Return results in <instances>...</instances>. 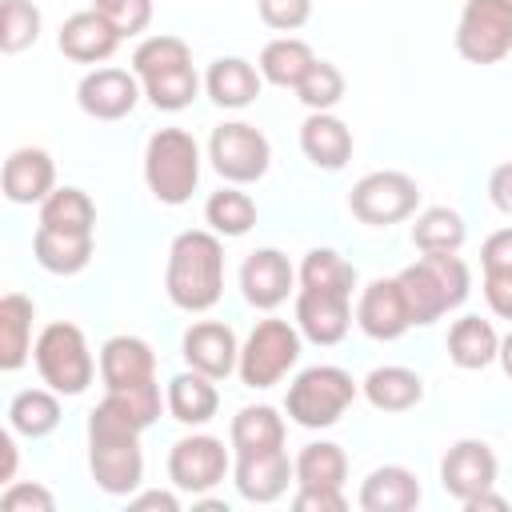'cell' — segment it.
I'll return each mask as SVG.
<instances>
[{
  "instance_id": "obj_1",
  "label": "cell",
  "mask_w": 512,
  "mask_h": 512,
  "mask_svg": "<svg viewBox=\"0 0 512 512\" xmlns=\"http://www.w3.org/2000/svg\"><path fill=\"white\" fill-rule=\"evenodd\" d=\"M140 420L124 404V396L104 392V400L88 416V468L100 492L132 496L144 480V452H140Z\"/></svg>"
},
{
  "instance_id": "obj_2",
  "label": "cell",
  "mask_w": 512,
  "mask_h": 512,
  "mask_svg": "<svg viewBox=\"0 0 512 512\" xmlns=\"http://www.w3.org/2000/svg\"><path fill=\"white\" fill-rule=\"evenodd\" d=\"M164 292L180 312H208L224 296V244L216 232L188 228L168 248Z\"/></svg>"
},
{
  "instance_id": "obj_3",
  "label": "cell",
  "mask_w": 512,
  "mask_h": 512,
  "mask_svg": "<svg viewBox=\"0 0 512 512\" xmlns=\"http://www.w3.org/2000/svg\"><path fill=\"white\" fill-rule=\"evenodd\" d=\"M408 316L412 324H436L444 312L460 308L472 288V272L456 252H424L416 264H408L400 276Z\"/></svg>"
},
{
  "instance_id": "obj_4",
  "label": "cell",
  "mask_w": 512,
  "mask_h": 512,
  "mask_svg": "<svg viewBox=\"0 0 512 512\" xmlns=\"http://www.w3.org/2000/svg\"><path fill=\"white\" fill-rule=\"evenodd\" d=\"M144 180H148V192L168 208L192 200L200 184V144L192 140V132L184 128L152 132L144 148Z\"/></svg>"
},
{
  "instance_id": "obj_5",
  "label": "cell",
  "mask_w": 512,
  "mask_h": 512,
  "mask_svg": "<svg viewBox=\"0 0 512 512\" xmlns=\"http://www.w3.org/2000/svg\"><path fill=\"white\" fill-rule=\"evenodd\" d=\"M32 360H36L40 380L60 396H80L96 376V360L88 352V340L68 320L44 324V332L32 344Z\"/></svg>"
},
{
  "instance_id": "obj_6",
  "label": "cell",
  "mask_w": 512,
  "mask_h": 512,
  "mask_svg": "<svg viewBox=\"0 0 512 512\" xmlns=\"http://www.w3.org/2000/svg\"><path fill=\"white\" fill-rule=\"evenodd\" d=\"M356 380L336 364H312L288 384V416L300 428H332L356 400Z\"/></svg>"
},
{
  "instance_id": "obj_7",
  "label": "cell",
  "mask_w": 512,
  "mask_h": 512,
  "mask_svg": "<svg viewBox=\"0 0 512 512\" xmlns=\"http://www.w3.org/2000/svg\"><path fill=\"white\" fill-rule=\"evenodd\" d=\"M296 360H300V328L268 316V320H256V328L248 332L236 372L248 388H272L296 368Z\"/></svg>"
},
{
  "instance_id": "obj_8",
  "label": "cell",
  "mask_w": 512,
  "mask_h": 512,
  "mask_svg": "<svg viewBox=\"0 0 512 512\" xmlns=\"http://www.w3.org/2000/svg\"><path fill=\"white\" fill-rule=\"evenodd\" d=\"M456 52L468 64H500L512 52V0H464Z\"/></svg>"
},
{
  "instance_id": "obj_9",
  "label": "cell",
  "mask_w": 512,
  "mask_h": 512,
  "mask_svg": "<svg viewBox=\"0 0 512 512\" xmlns=\"http://www.w3.org/2000/svg\"><path fill=\"white\" fill-rule=\"evenodd\" d=\"M420 204V188L408 172H368L352 184L348 192V208L360 224H372V228H388V224H400L416 212Z\"/></svg>"
},
{
  "instance_id": "obj_10",
  "label": "cell",
  "mask_w": 512,
  "mask_h": 512,
  "mask_svg": "<svg viewBox=\"0 0 512 512\" xmlns=\"http://www.w3.org/2000/svg\"><path fill=\"white\" fill-rule=\"evenodd\" d=\"M208 160L228 184H256L272 164V144L260 128L244 120H228L208 140Z\"/></svg>"
},
{
  "instance_id": "obj_11",
  "label": "cell",
  "mask_w": 512,
  "mask_h": 512,
  "mask_svg": "<svg viewBox=\"0 0 512 512\" xmlns=\"http://www.w3.org/2000/svg\"><path fill=\"white\" fill-rule=\"evenodd\" d=\"M228 468H232L228 448L216 436H184L168 452V476H172V484L180 492H192V496L212 492L228 476Z\"/></svg>"
},
{
  "instance_id": "obj_12",
  "label": "cell",
  "mask_w": 512,
  "mask_h": 512,
  "mask_svg": "<svg viewBox=\"0 0 512 512\" xmlns=\"http://www.w3.org/2000/svg\"><path fill=\"white\" fill-rule=\"evenodd\" d=\"M144 84L136 72H124V68H92L80 88H76V104L92 116V120H124L136 100H140Z\"/></svg>"
},
{
  "instance_id": "obj_13",
  "label": "cell",
  "mask_w": 512,
  "mask_h": 512,
  "mask_svg": "<svg viewBox=\"0 0 512 512\" xmlns=\"http://www.w3.org/2000/svg\"><path fill=\"white\" fill-rule=\"evenodd\" d=\"M236 476V492L248 504H272L288 492V484L296 480V460H288L284 448H268V452H240L232 464Z\"/></svg>"
},
{
  "instance_id": "obj_14",
  "label": "cell",
  "mask_w": 512,
  "mask_h": 512,
  "mask_svg": "<svg viewBox=\"0 0 512 512\" xmlns=\"http://www.w3.org/2000/svg\"><path fill=\"white\" fill-rule=\"evenodd\" d=\"M296 284V268L288 264V256L280 248H256L244 256L240 264V288H244V300L260 312H272L288 300Z\"/></svg>"
},
{
  "instance_id": "obj_15",
  "label": "cell",
  "mask_w": 512,
  "mask_h": 512,
  "mask_svg": "<svg viewBox=\"0 0 512 512\" xmlns=\"http://www.w3.org/2000/svg\"><path fill=\"white\" fill-rule=\"evenodd\" d=\"M348 300L352 296H344V292L300 288L296 292V328H300V336H308L320 348L340 344L352 328V304Z\"/></svg>"
},
{
  "instance_id": "obj_16",
  "label": "cell",
  "mask_w": 512,
  "mask_h": 512,
  "mask_svg": "<svg viewBox=\"0 0 512 512\" xmlns=\"http://www.w3.org/2000/svg\"><path fill=\"white\" fill-rule=\"evenodd\" d=\"M356 324L364 336L372 340H400L408 328H412V316H408V300H404V288L400 280H372L364 292H360V304H356Z\"/></svg>"
},
{
  "instance_id": "obj_17",
  "label": "cell",
  "mask_w": 512,
  "mask_h": 512,
  "mask_svg": "<svg viewBox=\"0 0 512 512\" xmlns=\"http://www.w3.org/2000/svg\"><path fill=\"white\" fill-rule=\"evenodd\" d=\"M440 484L460 504L496 484V456L484 440H456L440 460Z\"/></svg>"
},
{
  "instance_id": "obj_18",
  "label": "cell",
  "mask_w": 512,
  "mask_h": 512,
  "mask_svg": "<svg viewBox=\"0 0 512 512\" xmlns=\"http://www.w3.org/2000/svg\"><path fill=\"white\" fill-rule=\"evenodd\" d=\"M180 352L188 360V368L212 376V380H224L236 372L240 364V344H236V332L220 320H200L184 332L180 340Z\"/></svg>"
},
{
  "instance_id": "obj_19",
  "label": "cell",
  "mask_w": 512,
  "mask_h": 512,
  "mask_svg": "<svg viewBox=\"0 0 512 512\" xmlns=\"http://www.w3.org/2000/svg\"><path fill=\"white\" fill-rule=\"evenodd\" d=\"M120 32H116V24L108 20V16H100L96 8H88V12H72L64 24H60V36H56V44H60V52L68 56V60H76V64H104L116 48H120Z\"/></svg>"
},
{
  "instance_id": "obj_20",
  "label": "cell",
  "mask_w": 512,
  "mask_h": 512,
  "mask_svg": "<svg viewBox=\"0 0 512 512\" xmlns=\"http://www.w3.org/2000/svg\"><path fill=\"white\" fill-rule=\"evenodd\" d=\"M100 380H104L108 392L156 380V352H152V344L140 340V336H128V332L104 340V348H100Z\"/></svg>"
},
{
  "instance_id": "obj_21",
  "label": "cell",
  "mask_w": 512,
  "mask_h": 512,
  "mask_svg": "<svg viewBox=\"0 0 512 512\" xmlns=\"http://www.w3.org/2000/svg\"><path fill=\"white\" fill-rule=\"evenodd\" d=\"M56 188V164L44 148H16L4 160V196L12 204H44Z\"/></svg>"
},
{
  "instance_id": "obj_22",
  "label": "cell",
  "mask_w": 512,
  "mask_h": 512,
  "mask_svg": "<svg viewBox=\"0 0 512 512\" xmlns=\"http://www.w3.org/2000/svg\"><path fill=\"white\" fill-rule=\"evenodd\" d=\"M420 504V480L404 464L372 468L360 484V508L364 512H412Z\"/></svg>"
},
{
  "instance_id": "obj_23",
  "label": "cell",
  "mask_w": 512,
  "mask_h": 512,
  "mask_svg": "<svg viewBox=\"0 0 512 512\" xmlns=\"http://www.w3.org/2000/svg\"><path fill=\"white\" fill-rule=\"evenodd\" d=\"M300 148L304 156L324 168V172H336L352 160V132L340 116L332 112H312L304 124H300Z\"/></svg>"
},
{
  "instance_id": "obj_24",
  "label": "cell",
  "mask_w": 512,
  "mask_h": 512,
  "mask_svg": "<svg viewBox=\"0 0 512 512\" xmlns=\"http://www.w3.org/2000/svg\"><path fill=\"white\" fill-rule=\"evenodd\" d=\"M164 400H168L172 420H180V424H188V428L208 424V420L216 416V408H220L216 380H212V376H204V372H196V368H188V372L172 376V380H168Z\"/></svg>"
},
{
  "instance_id": "obj_25",
  "label": "cell",
  "mask_w": 512,
  "mask_h": 512,
  "mask_svg": "<svg viewBox=\"0 0 512 512\" xmlns=\"http://www.w3.org/2000/svg\"><path fill=\"white\" fill-rule=\"evenodd\" d=\"M260 84H264L260 68H252V64L240 60V56H220V60H212V68H208V76H204V88H208L212 104H220V108H248V104L260 96Z\"/></svg>"
},
{
  "instance_id": "obj_26",
  "label": "cell",
  "mask_w": 512,
  "mask_h": 512,
  "mask_svg": "<svg viewBox=\"0 0 512 512\" xmlns=\"http://www.w3.org/2000/svg\"><path fill=\"white\" fill-rule=\"evenodd\" d=\"M32 320H36V304L24 292H8L0 300V368L4 372H16L28 364Z\"/></svg>"
},
{
  "instance_id": "obj_27",
  "label": "cell",
  "mask_w": 512,
  "mask_h": 512,
  "mask_svg": "<svg viewBox=\"0 0 512 512\" xmlns=\"http://www.w3.org/2000/svg\"><path fill=\"white\" fill-rule=\"evenodd\" d=\"M364 396L376 412H408L424 400V380L404 364H384L364 376Z\"/></svg>"
},
{
  "instance_id": "obj_28",
  "label": "cell",
  "mask_w": 512,
  "mask_h": 512,
  "mask_svg": "<svg viewBox=\"0 0 512 512\" xmlns=\"http://www.w3.org/2000/svg\"><path fill=\"white\" fill-rule=\"evenodd\" d=\"M36 264L56 272V276H76L92 260V232H56V228H36L32 236Z\"/></svg>"
},
{
  "instance_id": "obj_29",
  "label": "cell",
  "mask_w": 512,
  "mask_h": 512,
  "mask_svg": "<svg viewBox=\"0 0 512 512\" xmlns=\"http://www.w3.org/2000/svg\"><path fill=\"white\" fill-rule=\"evenodd\" d=\"M496 352H500V336H496V328L488 320L460 316L452 324V332H448V356H452L456 368L480 372V368H488L496 360Z\"/></svg>"
},
{
  "instance_id": "obj_30",
  "label": "cell",
  "mask_w": 512,
  "mask_h": 512,
  "mask_svg": "<svg viewBox=\"0 0 512 512\" xmlns=\"http://www.w3.org/2000/svg\"><path fill=\"white\" fill-rule=\"evenodd\" d=\"M56 396L60 392H52V388L16 392L12 404H8V428L16 436H28V440H40V436L56 432V424H60V400Z\"/></svg>"
},
{
  "instance_id": "obj_31",
  "label": "cell",
  "mask_w": 512,
  "mask_h": 512,
  "mask_svg": "<svg viewBox=\"0 0 512 512\" xmlns=\"http://www.w3.org/2000/svg\"><path fill=\"white\" fill-rule=\"evenodd\" d=\"M228 440L240 452H268V448H284V420L276 416V408L268 404H248L232 416Z\"/></svg>"
},
{
  "instance_id": "obj_32",
  "label": "cell",
  "mask_w": 512,
  "mask_h": 512,
  "mask_svg": "<svg viewBox=\"0 0 512 512\" xmlns=\"http://www.w3.org/2000/svg\"><path fill=\"white\" fill-rule=\"evenodd\" d=\"M312 64H316V56H312V48H308L304 40L280 36V40H268V44H264L256 68H260V76H264L268 84H276V88H296V84L308 76Z\"/></svg>"
},
{
  "instance_id": "obj_33",
  "label": "cell",
  "mask_w": 512,
  "mask_h": 512,
  "mask_svg": "<svg viewBox=\"0 0 512 512\" xmlns=\"http://www.w3.org/2000/svg\"><path fill=\"white\" fill-rule=\"evenodd\" d=\"M348 480V456L332 440L304 444L296 456V484L300 488H344Z\"/></svg>"
},
{
  "instance_id": "obj_34",
  "label": "cell",
  "mask_w": 512,
  "mask_h": 512,
  "mask_svg": "<svg viewBox=\"0 0 512 512\" xmlns=\"http://www.w3.org/2000/svg\"><path fill=\"white\" fill-rule=\"evenodd\" d=\"M40 224L56 232H92L96 224V204L84 188H52V196L40 204Z\"/></svg>"
},
{
  "instance_id": "obj_35",
  "label": "cell",
  "mask_w": 512,
  "mask_h": 512,
  "mask_svg": "<svg viewBox=\"0 0 512 512\" xmlns=\"http://www.w3.org/2000/svg\"><path fill=\"white\" fill-rule=\"evenodd\" d=\"M468 228H464V216L456 208H424L412 224V244L420 252H460Z\"/></svg>"
},
{
  "instance_id": "obj_36",
  "label": "cell",
  "mask_w": 512,
  "mask_h": 512,
  "mask_svg": "<svg viewBox=\"0 0 512 512\" xmlns=\"http://www.w3.org/2000/svg\"><path fill=\"white\" fill-rule=\"evenodd\" d=\"M204 220L216 236H244L252 224H256V204L248 192L240 188H220L208 196L204 204Z\"/></svg>"
},
{
  "instance_id": "obj_37",
  "label": "cell",
  "mask_w": 512,
  "mask_h": 512,
  "mask_svg": "<svg viewBox=\"0 0 512 512\" xmlns=\"http://www.w3.org/2000/svg\"><path fill=\"white\" fill-rule=\"evenodd\" d=\"M300 288H328L352 296L356 288V268L336 252V248H312L300 264Z\"/></svg>"
},
{
  "instance_id": "obj_38",
  "label": "cell",
  "mask_w": 512,
  "mask_h": 512,
  "mask_svg": "<svg viewBox=\"0 0 512 512\" xmlns=\"http://www.w3.org/2000/svg\"><path fill=\"white\" fill-rule=\"evenodd\" d=\"M184 64H192V52H188V44L180 36H148L132 52V72L140 80H152V76L184 68Z\"/></svg>"
},
{
  "instance_id": "obj_39",
  "label": "cell",
  "mask_w": 512,
  "mask_h": 512,
  "mask_svg": "<svg viewBox=\"0 0 512 512\" xmlns=\"http://www.w3.org/2000/svg\"><path fill=\"white\" fill-rule=\"evenodd\" d=\"M140 84H144V96L152 100V108H160V112H180V108H188V104L196 100V92H200V76H196L192 64L172 68V72H160V76L140 80Z\"/></svg>"
},
{
  "instance_id": "obj_40",
  "label": "cell",
  "mask_w": 512,
  "mask_h": 512,
  "mask_svg": "<svg viewBox=\"0 0 512 512\" xmlns=\"http://www.w3.org/2000/svg\"><path fill=\"white\" fill-rule=\"evenodd\" d=\"M40 40V8L32 0H4L0 4V52L16 56Z\"/></svg>"
},
{
  "instance_id": "obj_41",
  "label": "cell",
  "mask_w": 512,
  "mask_h": 512,
  "mask_svg": "<svg viewBox=\"0 0 512 512\" xmlns=\"http://www.w3.org/2000/svg\"><path fill=\"white\" fill-rule=\"evenodd\" d=\"M296 96L312 112H332L344 100V72L336 64H328V60H316L308 68V76L296 84Z\"/></svg>"
},
{
  "instance_id": "obj_42",
  "label": "cell",
  "mask_w": 512,
  "mask_h": 512,
  "mask_svg": "<svg viewBox=\"0 0 512 512\" xmlns=\"http://www.w3.org/2000/svg\"><path fill=\"white\" fill-rule=\"evenodd\" d=\"M92 8L108 16L120 36H136L152 24V0H92Z\"/></svg>"
},
{
  "instance_id": "obj_43",
  "label": "cell",
  "mask_w": 512,
  "mask_h": 512,
  "mask_svg": "<svg viewBox=\"0 0 512 512\" xmlns=\"http://www.w3.org/2000/svg\"><path fill=\"white\" fill-rule=\"evenodd\" d=\"M256 8H260V20L276 32H296L312 16V0H256Z\"/></svg>"
},
{
  "instance_id": "obj_44",
  "label": "cell",
  "mask_w": 512,
  "mask_h": 512,
  "mask_svg": "<svg viewBox=\"0 0 512 512\" xmlns=\"http://www.w3.org/2000/svg\"><path fill=\"white\" fill-rule=\"evenodd\" d=\"M0 508H4V512H24V508H32V512H52L56 500H52V492L40 488V484H20V480H12V484H4V492H0Z\"/></svg>"
},
{
  "instance_id": "obj_45",
  "label": "cell",
  "mask_w": 512,
  "mask_h": 512,
  "mask_svg": "<svg viewBox=\"0 0 512 512\" xmlns=\"http://www.w3.org/2000/svg\"><path fill=\"white\" fill-rule=\"evenodd\" d=\"M296 512H344V488H300L296 492Z\"/></svg>"
},
{
  "instance_id": "obj_46",
  "label": "cell",
  "mask_w": 512,
  "mask_h": 512,
  "mask_svg": "<svg viewBox=\"0 0 512 512\" xmlns=\"http://www.w3.org/2000/svg\"><path fill=\"white\" fill-rule=\"evenodd\" d=\"M480 264H484V272H512V228H500L484 240Z\"/></svg>"
},
{
  "instance_id": "obj_47",
  "label": "cell",
  "mask_w": 512,
  "mask_h": 512,
  "mask_svg": "<svg viewBox=\"0 0 512 512\" xmlns=\"http://www.w3.org/2000/svg\"><path fill=\"white\" fill-rule=\"evenodd\" d=\"M484 300L500 320H512V272H484Z\"/></svg>"
},
{
  "instance_id": "obj_48",
  "label": "cell",
  "mask_w": 512,
  "mask_h": 512,
  "mask_svg": "<svg viewBox=\"0 0 512 512\" xmlns=\"http://www.w3.org/2000/svg\"><path fill=\"white\" fill-rule=\"evenodd\" d=\"M488 196H492V204H496L504 216H512V160L492 168V176H488Z\"/></svg>"
},
{
  "instance_id": "obj_49",
  "label": "cell",
  "mask_w": 512,
  "mask_h": 512,
  "mask_svg": "<svg viewBox=\"0 0 512 512\" xmlns=\"http://www.w3.org/2000/svg\"><path fill=\"white\" fill-rule=\"evenodd\" d=\"M128 508H136V512H144V508H160V512H180V500H176L172 492H140V496H132V500H128Z\"/></svg>"
},
{
  "instance_id": "obj_50",
  "label": "cell",
  "mask_w": 512,
  "mask_h": 512,
  "mask_svg": "<svg viewBox=\"0 0 512 512\" xmlns=\"http://www.w3.org/2000/svg\"><path fill=\"white\" fill-rule=\"evenodd\" d=\"M504 508H508V500L504 496H492V488H484V492H476V496L464 500V512H504Z\"/></svg>"
},
{
  "instance_id": "obj_51",
  "label": "cell",
  "mask_w": 512,
  "mask_h": 512,
  "mask_svg": "<svg viewBox=\"0 0 512 512\" xmlns=\"http://www.w3.org/2000/svg\"><path fill=\"white\" fill-rule=\"evenodd\" d=\"M0 452H4L0 484H12V480H16V440H12V432H4V436H0Z\"/></svg>"
},
{
  "instance_id": "obj_52",
  "label": "cell",
  "mask_w": 512,
  "mask_h": 512,
  "mask_svg": "<svg viewBox=\"0 0 512 512\" xmlns=\"http://www.w3.org/2000/svg\"><path fill=\"white\" fill-rule=\"evenodd\" d=\"M496 360H500V368H504V376L512 380V332L500 340V352H496Z\"/></svg>"
},
{
  "instance_id": "obj_53",
  "label": "cell",
  "mask_w": 512,
  "mask_h": 512,
  "mask_svg": "<svg viewBox=\"0 0 512 512\" xmlns=\"http://www.w3.org/2000/svg\"><path fill=\"white\" fill-rule=\"evenodd\" d=\"M200 508H208V512H228V504H220V500H200Z\"/></svg>"
}]
</instances>
